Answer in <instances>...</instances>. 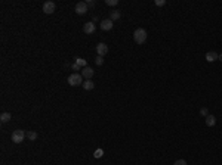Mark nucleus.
<instances>
[{
	"label": "nucleus",
	"mask_w": 222,
	"mask_h": 165,
	"mask_svg": "<svg viewBox=\"0 0 222 165\" xmlns=\"http://www.w3.org/2000/svg\"><path fill=\"white\" fill-rule=\"evenodd\" d=\"M133 40H135V43H138V44H144L147 41V31L144 28H138V30H135V33H133Z\"/></svg>",
	"instance_id": "obj_1"
},
{
	"label": "nucleus",
	"mask_w": 222,
	"mask_h": 165,
	"mask_svg": "<svg viewBox=\"0 0 222 165\" xmlns=\"http://www.w3.org/2000/svg\"><path fill=\"white\" fill-rule=\"evenodd\" d=\"M83 77L82 74H78V72H73L71 75H68V84L70 86H73V87H77V86H80V84H83Z\"/></svg>",
	"instance_id": "obj_2"
},
{
	"label": "nucleus",
	"mask_w": 222,
	"mask_h": 165,
	"mask_svg": "<svg viewBox=\"0 0 222 165\" xmlns=\"http://www.w3.org/2000/svg\"><path fill=\"white\" fill-rule=\"evenodd\" d=\"M25 137H27V133L24 130H15V131L12 133V136H10V140L18 145V143H22Z\"/></svg>",
	"instance_id": "obj_3"
},
{
	"label": "nucleus",
	"mask_w": 222,
	"mask_h": 165,
	"mask_svg": "<svg viewBox=\"0 0 222 165\" xmlns=\"http://www.w3.org/2000/svg\"><path fill=\"white\" fill-rule=\"evenodd\" d=\"M55 9H56L55 2H52V0H49V2H44V5H43V12H44L46 15H51V13H53V12H55Z\"/></svg>",
	"instance_id": "obj_4"
},
{
	"label": "nucleus",
	"mask_w": 222,
	"mask_h": 165,
	"mask_svg": "<svg viewBox=\"0 0 222 165\" xmlns=\"http://www.w3.org/2000/svg\"><path fill=\"white\" fill-rule=\"evenodd\" d=\"M99 27H101L102 31H110V30H113V27H114V22L111 21L110 18H108V19H102Z\"/></svg>",
	"instance_id": "obj_5"
},
{
	"label": "nucleus",
	"mask_w": 222,
	"mask_h": 165,
	"mask_svg": "<svg viewBox=\"0 0 222 165\" xmlns=\"http://www.w3.org/2000/svg\"><path fill=\"white\" fill-rule=\"evenodd\" d=\"M76 13L78 15H85L87 13V5H86V2H78L76 5Z\"/></svg>",
	"instance_id": "obj_6"
},
{
	"label": "nucleus",
	"mask_w": 222,
	"mask_h": 165,
	"mask_svg": "<svg viewBox=\"0 0 222 165\" xmlns=\"http://www.w3.org/2000/svg\"><path fill=\"white\" fill-rule=\"evenodd\" d=\"M96 53H98V56H105L107 53H108V46L105 44V43H99L98 46H96Z\"/></svg>",
	"instance_id": "obj_7"
},
{
	"label": "nucleus",
	"mask_w": 222,
	"mask_h": 165,
	"mask_svg": "<svg viewBox=\"0 0 222 165\" xmlns=\"http://www.w3.org/2000/svg\"><path fill=\"white\" fill-rule=\"evenodd\" d=\"M82 77L85 78V80H92V77H94V71H92V68L90 66H86L82 69Z\"/></svg>",
	"instance_id": "obj_8"
},
{
	"label": "nucleus",
	"mask_w": 222,
	"mask_h": 165,
	"mask_svg": "<svg viewBox=\"0 0 222 165\" xmlns=\"http://www.w3.org/2000/svg\"><path fill=\"white\" fill-rule=\"evenodd\" d=\"M83 31H85V34H94L95 31H96V27H95V24L90 21V22H86L85 27H83Z\"/></svg>",
	"instance_id": "obj_9"
},
{
	"label": "nucleus",
	"mask_w": 222,
	"mask_h": 165,
	"mask_svg": "<svg viewBox=\"0 0 222 165\" xmlns=\"http://www.w3.org/2000/svg\"><path fill=\"white\" fill-rule=\"evenodd\" d=\"M218 58H219V55L216 52H207L206 53V61L207 62H215V61H218Z\"/></svg>",
	"instance_id": "obj_10"
},
{
	"label": "nucleus",
	"mask_w": 222,
	"mask_h": 165,
	"mask_svg": "<svg viewBox=\"0 0 222 165\" xmlns=\"http://www.w3.org/2000/svg\"><path fill=\"white\" fill-rule=\"evenodd\" d=\"M215 124H216V118L209 114V115L206 116V125H207V127H213Z\"/></svg>",
	"instance_id": "obj_11"
},
{
	"label": "nucleus",
	"mask_w": 222,
	"mask_h": 165,
	"mask_svg": "<svg viewBox=\"0 0 222 165\" xmlns=\"http://www.w3.org/2000/svg\"><path fill=\"white\" fill-rule=\"evenodd\" d=\"M120 16H121V13H120V10H111L110 12V19L114 22V21H117V19H120Z\"/></svg>",
	"instance_id": "obj_12"
},
{
	"label": "nucleus",
	"mask_w": 222,
	"mask_h": 165,
	"mask_svg": "<svg viewBox=\"0 0 222 165\" xmlns=\"http://www.w3.org/2000/svg\"><path fill=\"white\" fill-rule=\"evenodd\" d=\"M82 86H83V89H85V90H92V89L95 87V84L92 82V80H85Z\"/></svg>",
	"instance_id": "obj_13"
},
{
	"label": "nucleus",
	"mask_w": 222,
	"mask_h": 165,
	"mask_svg": "<svg viewBox=\"0 0 222 165\" xmlns=\"http://www.w3.org/2000/svg\"><path fill=\"white\" fill-rule=\"evenodd\" d=\"M10 118H12V115H10L9 112H3V114L0 115V121H2L3 124H6V123L10 121Z\"/></svg>",
	"instance_id": "obj_14"
},
{
	"label": "nucleus",
	"mask_w": 222,
	"mask_h": 165,
	"mask_svg": "<svg viewBox=\"0 0 222 165\" xmlns=\"http://www.w3.org/2000/svg\"><path fill=\"white\" fill-rule=\"evenodd\" d=\"M74 59H76L74 62H76L77 65L80 66V68H86V66H87V62H86V59H82V58H74Z\"/></svg>",
	"instance_id": "obj_15"
},
{
	"label": "nucleus",
	"mask_w": 222,
	"mask_h": 165,
	"mask_svg": "<svg viewBox=\"0 0 222 165\" xmlns=\"http://www.w3.org/2000/svg\"><path fill=\"white\" fill-rule=\"evenodd\" d=\"M27 139L28 140H31V141H34V140H37V133L36 131H27Z\"/></svg>",
	"instance_id": "obj_16"
},
{
	"label": "nucleus",
	"mask_w": 222,
	"mask_h": 165,
	"mask_svg": "<svg viewBox=\"0 0 222 165\" xmlns=\"http://www.w3.org/2000/svg\"><path fill=\"white\" fill-rule=\"evenodd\" d=\"M95 64H96L98 66H101L104 64V58L102 56H96V58H95Z\"/></svg>",
	"instance_id": "obj_17"
},
{
	"label": "nucleus",
	"mask_w": 222,
	"mask_h": 165,
	"mask_svg": "<svg viewBox=\"0 0 222 165\" xmlns=\"http://www.w3.org/2000/svg\"><path fill=\"white\" fill-rule=\"evenodd\" d=\"M102 155H104V150H102V149H96V150H95V153H94L95 158H101Z\"/></svg>",
	"instance_id": "obj_18"
},
{
	"label": "nucleus",
	"mask_w": 222,
	"mask_h": 165,
	"mask_svg": "<svg viewBox=\"0 0 222 165\" xmlns=\"http://www.w3.org/2000/svg\"><path fill=\"white\" fill-rule=\"evenodd\" d=\"M108 6H117V3H119V0H107L105 2Z\"/></svg>",
	"instance_id": "obj_19"
},
{
	"label": "nucleus",
	"mask_w": 222,
	"mask_h": 165,
	"mask_svg": "<svg viewBox=\"0 0 222 165\" xmlns=\"http://www.w3.org/2000/svg\"><path fill=\"white\" fill-rule=\"evenodd\" d=\"M200 115H203V116H207V115H209V111H207V108H201V109H200Z\"/></svg>",
	"instance_id": "obj_20"
},
{
	"label": "nucleus",
	"mask_w": 222,
	"mask_h": 165,
	"mask_svg": "<svg viewBox=\"0 0 222 165\" xmlns=\"http://www.w3.org/2000/svg\"><path fill=\"white\" fill-rule=\"evenodd\" d=\"M173 165H187V161L185 159H178V161H175Z\"/></svg>",
	"instance_id": "obj_21"
},
{
	"label": "nucleus",
	"mask_w": 222,
	"mask_h": 165,
	"mask_svg": "<svg viewBox=\"0 0 222 165\" xmlns=\"http://www.w3.org/2000/svg\"><path fill=\"white\" fill-rule=\"evenodd\" d=\"M70 66H71V69H73V71H80V66L77 65L76 62H74V64H71Z\"/></svg>",
	"instance_id": "obj_22"
},
{
	"label": "nucleus",
	"mask_w": 222,
	"mask_h": 165,
	"mask_svg": "<svg viewBox=\"0 0 222 165\" xmlns=\"http://www.w3.org/2000/svg\"><path fill=\"white\" fill-rule=\"evenodd\" d=\"M86 5H87V8H94V6H95V0H87V2H86Z\"/></svg>",
	"instance_id": "obj_23"
},
{
	"label": "nucleus",
	"mask_w": 222,
	"mask_h": 165,
	"mask_svg": "<svg viewBox=\"0 0 222 165\" xmlns=\"http://www.w3.org/2000/svg\"><path fill=\"white\" fill-rule=\"evenodd\" d=\"M155 5H157V6H164V5H166V0H155Z\"/></svg>",
	"instance_id": "obj_24"
},
{
	"label": "nucleus",
	"mask_w": 222,
	"mask_h": 165,
	"mask_svg": "<svg viewBox=\"0 0 222 165\" xmlns=\"http://www.w3.org/2000/svg\"><path fill=\"white\" fill-rule=\"evenodd\" d=\"M218 59H219V61H221V62H222V53H221V55H219V58H218Z\"/></svg>",
	"instance_id": "obj_25"
}]
</instances>
